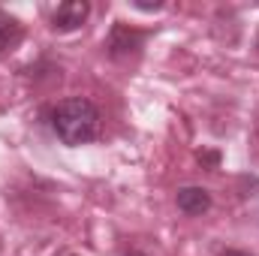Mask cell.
Returning <instances> with one entry per match:
<instances>
[{
    "instance_id": "obj_1",
    "label": "cell",
    "mask_w": 259,
    "mask_h": 256,
    "mask_svg": "<svg viewBox=\"0 0 259 256\" xmlns=\"http://www.w3.org/2000/svg\"><path fill=\"white\" fill-rule=\"evenodd\" d=\"M52 127L64 145H88L100 133V112L84 97H69L52 112Z\"/></svg>"
},
{
    "instance_id": "obj_2",
    "label": "cell",
    "mask_w": 259,
    "mask_h": 256,
    "mask_svg": "<svg viewBox=\"0 0 259 256\" xmlns=\"http://www.w3.org/2000/svg\"><path fill=\"white\" fill-rule=\"evenodd\" d=\"M88 12H91V6H88L84 0L61 3V6L55 9V15H52V27H55V30H75V27L84 24Z\"/></svg>"
},
{
    "instance_id": "obj_3",
    "label": "cell",
    "mask_w": 259,
    "mask_h": 256,
    "mask_svg": "<svg viewBox=\"0 0 259 256\" xmlns=\"http://www.w3.org/2000/svg\"><path fill=\"white\" fill-rule=\"evenodd\" d=\"M175 202H178V208H181L184 214H190V217L205 214V211L211 208V196H208V190H202V187H181Z\"/></svg>"
},
{
    "instance_id": "obj_4",
    "label": "cell",
    "mask_w": 259,
    "mask_h": 256,
    "mask_svg": "<svg viewBox=\"0 0 259 256\" xmlns=\"http://www.w3.org/2000/svg\"><path fill=\"white\" fill-rule=\"evenodd\" d=\"M21 36H24L21 21H18V18H12L9 12H0V55L12 52V49L21 42Z\"/></svg>"
},
{
    "instance_id": "obj_5",
    "label": "cell",
    "mask_w": 259,
    "mask_h": 256,
    "mask_svg": "<svg viewBox=\"0 0 259 256\" xmlns=\"http://www.w3.org/2000/svg\"><path fill=\"white\" fill-rule=\"evenodd\" d=\"M223 256H250V253H244V250H226Z\"/></svg>"
},
{
    "instance_id": "obj_6",
    "label": "cell",
    "mask_w": 259,
    "mask_h": 256,
    "mask_svg": "<svg viewBox=\"0 0 259 256\" xmlns=\"http://www.w3.org/2000/svg\"><path fill=\"white\" fill-rule=\"evenodd\" d=\"M124 256H145V253H139V250H130V253H124Z\"/></svg>"
},
{
    "instance_id": "obj_7",
    "label": "cell",
    "mask_w": 259,
    "mask_h": 256,
    "mask_svg": "<svg viewBox=\"0 0 259 256\" xmlns=\"http://www.w3.org/2000/svg\"><path fill=\"white\" fill-rule=\"evenodd\" d=\"M256 46H259V39H256Z\"/></svg>"
}]
</instances>
